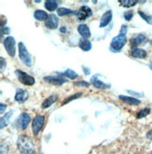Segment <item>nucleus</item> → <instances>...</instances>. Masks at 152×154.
I'll return each mask as SVG.
<instances>
[{
	"instance_id": "c756f323",
	"label": "nucleus",
	"mask_w": 152,
	"mask_h": 154,
	"mask_svg": "<svg viewBox=\"0 0 152 154\" xmlns=\"http://www.w3.org/2000/svg\"><path fill=\"white\" fill-rule=\"evenodd\" d=\"M75 86H80V87H86V88H87L89 86V84L85 82V81H81V82L75 83Z\"/></svg>"
},
{
	"instance_id": "bb28decb",
	"label": "nucleus",
	"mask_w": 152,
	"mask_h": 154,
	"mask_svg": "<svg viewBox=\"0 0 152 154\" xmlns=\"http://www.w3.org/2000/svg\"><path fill=\"white\" fill-rule=\"evenodd\" d=\"M139 15L140 16L145 20L147 23H148V24H150V25H152V16H149V15H146L144 12H142V11H139Z\"/></svg>"
},
{
	"instance_id": "2f4dec72",
	"label": "nucleus",
	"mask_w": 152,
	"mask_h": 154,
	"mask_svg": "<svg viewBox=\"0 0 152 154\" xmlns=\"http://www.w3.org/2000/svg\"><path fill=\"white\" fill-rule=\"evenodd\" d=\"M0 107H1V109H0V112H1V114H3L4 111H5L6 108H7V106H6V104H4V103H0Z\"/></svg>"
},
{
	"instance_id": "4be33fe9",
	"label": "nucleus",
	"mask_w": 152,
	"mask_h": 154,
	"mask_svg": "<svg viewBox=\"0 0 152 154\" xmlns=\"http://www.w3.org/2000/svg\"><path fill=\"white\" fill-rule=\"evenodd\" d=\"M145 41H146V37L145 36H144V35H138V36H136L135 38H132L131 43H132V46H134V47H135V46L143 43Z\"/></svg>"
},
{
	"instance_id": "423d86ee",
	"label": "nucleus",
	"mask_w": 152,
	"mask_h": 154,
	"mask_svg": "<svg viewBox=\"0 0 152 154\" xmlns=\"http://www.w3.org/2000/svg\"><path fill=\"white\" fill-rule=\"evenodd\" d=\"M91 15H92V11L89 7L87 6H83L80 8V10L77 11V14H76V17H77V20L79 22L85 21L86 19L89 18Z\"/></svg>"
},
{
	"instance_id": "5701e85b",
	"label": "nucleus",
	"mask_w": 152,
	"mask_h": 154,
	"mask_svg": "<svg viewBox=\"0 0 152 154\" xmlns=\"http://www.w3.org/2000/svg\"><path fill=\"white\" fill-rule=\"evenodd\" d=\"M13 114V111H10L8 114H6L4 117L1 118V119H0V125H1V129H3L4 127H6L8 125V123H9L10 121V118L12 116Z\"/></svg>"
},
{
	"instance_id": "aec40b11",
	"label": "nucleus",
	"mask_w": 152,
	"mask_h": 154,
	"mask_svg": "<svg viewBox=\"0 0 152 154\" xmlns=\"http://www.w3.org/2000/svg\"><path fill=\"white\" fill-rule=\"evenodd\" d=\"M57 6H58L57 2L54 1V0H47V1H45L44 3V7L46 8V10L50 11H54L57 10Z\"/></svg>"
},
{
	"instance_id": "6ab92c4d",
	"label": "nucleus",
	"mask_w": 152,
	"mask_h": 154,
	"mask_svg": "<svg viewBox=\"0 0 152 154\" xmlns=\"http://www.w3.org/2000/svg\"><path fill=\"white\" fill-rule=\"evenodd\" d=\"M56 100H57V96H56V95H52V96H50V97H48L47 99H45V100H44L43 103H42V104H41V107H42L43 109L48 108V107H50L53 103H56Z\"/></svg>"
},
{
	"instance_id": "0eeeda50",
	"label": "nucleus",
	"mask_w": 152,
	"mask_h": 154,
	"mask_svg": "<svg viewBox=\"0 0 152 154\" xmlns=\"http://www.w3.org/2000/svg\"><path fill=\"white\" fill-rule=\"evenodd\" d=\"M43 124H44V117L43 116H37L32 121V131H33L34 135H37L41 132Z\"/></svg>"
},
{
	"instance_id": "f257e3e1",
	"label": "nucleus",
	"mask_w": 152,
	"mask_h": 154,
	"mask_svg": "<svg viewBox=\"0 0 152 154\" xmlns=\"http://www.w3.org/2000/svg\"><path fill=\"white\" fill-rule=\"evenodd\" d=\"M17 147L22 154H36L35 144L26 135H22L18 138Z\"/></svg>"
},
{
	"instance_id": "ddd939ff",
	"label": "nucleus",
	"mask_w": 152,
	"mask_h": 154,
	"mask_svg": "<svg viewBox=\"0 0 152 154\" xmlns=\"http://www.w3.org/2000/svg\"><path fill=\"white\" fill-rule=\"evenodd\" d=\"M119 100H121L122 102H124L127 104H130V105H138L141 103V102L139 100L135 99V98H132V97H129V96H123V95H119L118 96Z\"/></svg>"
},
{
	"instance_id": "cd10ccee",
	"label": "nucleus",
	"mask_w": 152,
	"mask_h": 154,
	"mask_svg": "<svg viewBox=\"0 0 152 154\" xmlns=\"http://www.w3.org/2000/svg\"><path fill=\"white\" fill-rule=\"evenodd\" d=\"M82 95V93H76L75 95H72L71 97H69V98H67L66 100H64L63 101V103H62V104H66V103H68L69 102H71V100H74V99H77V98H79L80 96Z\"/></svg>"
},
{
	"instance_id": "393cba45",
	"label": "nucleus",
	"mask_w": 152,
	"mask_h": 154,
	"mask_svg": "<svg viewBox=\"0 0 152 154\" xmlns=\"http://www.w3.org/2000/svg\"><path fill=\"white\" fill-rule=\"evenodd\" d=\"M59 74H61L62 76L64 75V76L69 77L70 79H76V78L78 77V74L76 73L74 71H72V70H67L65 72H63V73H59Z\"/></svg>"
},
{
	"instance_id": "b1692460",
	"label": "nucleus",
	"mask_w": 152,
	"mask_h": 154,
	"mask_svg": "<svg viewBox=\"0 0 152 154\" xmlns=\"http://www.w3.org/2000/svg\"><path fill=\"white\" fill-rule=\"evenodd\" d=\"M119 4L123 7L130 8L137 4V1H136V0H121V1H119Z\"/></svg>"
},
{
	"instance_id": "4468645a",
	"label": "nucleus",
	"mask_w": 152,
	"mask_h": 154,
	"mask_svg": "<svg viewBox=\"0 0 152 154\" xmlns=\"http://www.w3.org/2000/svg\"><path fill=\"white\" fill-rule=\"evenodd\" d=\"M77 30H78V33L83 37V38H88L91 36L90 30H89V28H88V26L87 25L83 24V25L78 26Z\"/></svg>"
},
{
	"instance_id": "7ed1b4c3",
	"label": "nucleus",
	"mask_w": 152,
	"mask_h": 154,
	"mask_svg": "<svg viewBox=\"0 0 152 154\" xmlns=\"http://www.w3.org/2000/svg\"><path fill=\"white\" fill-rule=\"evenodd\" d=\"M126 34L120 33L117 36H116L115 38H113L111 42V49L115 52H118L120 49H122V47L125 45L126 43Z\"/></svg>"
},
{
	"instance_id": "9d476101",
	"label": "nucleus",
	"mask_w": 152,
	"mask_h": 154,
	"mask_svg": "<svg viewBox=\"0 0 152 154\" xmlns=\"http://www.w3.org/2000/svg\"><path fill=\"white\" fill-rule=\"evenodd\" d=\"M45 26L50 29H56L58 26V18L56 15L51 14L49 15L48 19L45 21Z\"/></svg>"
},
{
	"instance_id": "20e7f679",
	"label": "nucleus",
	"mask_w": 152,
	"mask_h": 154,
	"mask_svg": "<svg viewBox=\"0 0 152 154\" xmlns=\"http://www.w3.org/2000/svg\"><path fill=\"white\" fill-rule=\"evenodd\" d=\"M15 75L18 78V80L25 86H33L35 84V79L34 77L31 75L27 74L26 72H23L21 70H16L15 71Z\"/></svg>"
},
{
	"instance_id": "f8f14e48",
	"label": "nucleus",
	"mask_w": 152,
	"mask_h": 154,
	"mask_svg": "<svg viewBox=\"0 0 152 154\" xmlns=\"http://www.w3.org/2000/svg\"><path fill=\"white\" fill-rule=\"evenodd\" d=\"M112 20V11H107L101 18V23H100V27H105L110 24Z\"/></svg>"
},
{
	"instance_id": "f3484780",
	"label": "nucleus",
	"mask_w": 152,
	"mask_h": 154,
	"mask_svg": "<svg viewBox=\"0 0 152 154\" xmlns=\"http://www.w3.org/2000/svg\"><path fill=\"white\" fill-rule=\"evenodd\" d=\"M34 17L38 21H46L49 17V15L46 13V11H41V10H38L34 12Z\"/></svg>"
},
{
	"instance_id": "1a4fd4ad",
	"label": "nucleus",
	"mask_w": 152,
	"mask_h": 154,
	"mask_svg": "<svg viewBox=\"0 0 152 154\" xmlns=\"http://www.w3.org/2000/svg\"><path fill=\"white\" fill-rule=\"evenodd\" d=\"M44 81L51 83V84H54V85H57V86H60V85H63L64 83H66L67 79H65L61 74H58L56 76H45Z\"/></svg>"
},
{
	"instance_id": "7c9ffc66",
	"label": "nucleus",
	"mask_w": 152,
	"mask_h": 154,
	"mask_svg": "<svg viewBox=\"0 0 152 154\" xmlns=\"http://www.w3.org/2000/svg\"><path fill=\"white\" fill-rule=\"evenodd\" d=\"M4 68H6V62L4 61V58L1 57V72H4Z\"/></svg>"
},
{
	"instance_id": "c85d7f7f",
	"label": "nucleus",
	"mask_w": 152,
	"mask_h": 154,
	"mask_svg": "<svg viewBox=\"0 0 152 154\" xmlns=\"http://www.w3.org/2000/svg\"><path fill=\"white\" fill-rule=\"evenodd\" d=\"M133 16V12L132 11H127L124 13V18L127 20V21H131V19L132 18Z\"/></svg>"
},
{
	"instance_id": "2eb2a0df",
	"label": "nucleus",
	"mask_w": 152,
	"mask_h": 154,
	"mask_svg": "<svg viewBox=\"0 0 152 154\" xmlns=\"http://www.w3.org/2000/svg\"><path fill=\"white\" fill-rule=\"evenodd\" d=\"M91 83L94 87H96L97 88H100V89H105V88H110V85L108 84H105L102 81H100L97 79V76H93L91 78Z\"/></svg>"
},
{
	"instance_id": "a211bd4d",
	"label": "nucleus",
	"mask_w": 152,
	"mask_h": 154,
	"mask_svg": "<svg viewBox=\"0 0 152 154\" xmlns=\"http://www.w3.org/2000/svg\"><path fill=\"white\" fill-rule=\"evenodd\" d=\"M79 47L83 51L87 52V51L91 50L92 45H91V42L87 40V38H82V40L79 41Z\"/></svg>"
},
{
	"instance_id": "473e14b6",
	"label": "nucleus",
	"mask_w": 152,
	"mask_h": 154,
	"mask_svg": "<svg viewBox=\"0 0 152 154\" xmlns=\"http://www.w3.org/2000/svg\"><path fill=\"white\" fill-rule=\"evenodd\" d=\"M60 31H61V32H66V31H67V29H66V27L62 26L61 29H60Z\"/></svg>"
},
{
	"instance_id": "9b49d317",
	"label": "nucleus",
	"mask_w": 152,
	"mask_h": 154,
	"mask_svg": "<svg viewBox=\"0 0 152 154\" xmlns=\"http://www.w3.org/2000/svg\"><path fill=\"white\" fill-rule=\"evenodd\" d=\"M28 98V93L26 91L23 90L22 88H17L16 90V94H15V101L20 103H24Z\"/></svg>"
},
{
	"instance_id": "6e6552de",
	"label": "nucleus",
	"mask_w": 152,
	"mask_h": 154,
	"mask_svg": "<svg viewBox=\"0 0 152 154\" xmlns=\"http://www.w3.org/2000/svg\"><path fill=\"white\" fill-rule=\"evenodd\" d=\"M30 120V116L26 113H22L20 115V117L18 118V120H17V126H18V129L20 130H26L29 124Z\"/></svg>"
},
{
	"instance_id": "dca6fc26",
	"label": "nucleus",
	"mask_w": 152,
	"mask_h": 154,
	"mask_svg": "<svg viewBox=\"0 0 152 154\" xmlns=\"http://www.w3.org/2000/svg\"><path fill=\"white\" fill-rule=\"evenodd\" d=\"M132 57H135V58H146L147 52L143 49L133 47L132 50Z\"/></svg>"
},
{
	"instance_id": "f03ea898",
	"label": "nucleus",
	"mask_w": 152,
	"mask_h": 154,
	"mask_svg": "<svg viewBox=\"0 0 152 154\" xmlns=\"http://www.w3.org/2000/svg\"><path fill=\"white\" fill-rule=\"evenodd\" d=\"M18 47H19V57H20V59L22 60V62L25 65H26L27 67H31L32 65L31 56H30V54L28 53L25 44L23 42H20Z\"/></svg>"
},
{
	"instance_id": "412c9836",
	"label": "nucleus",
	"mask_w": 152,
	"mask_h": 154,
	"mask_svg": "<svg viewBox=\"0 0 152 154\" xmlns=\"http://www.w3.org/2000/svg\"><path fill=\"white\" fill-rule=\"evenodd\" d=\"M70 14H77V11H71L70 9H66V8H59L57 9V15L58 16H65V15H70Z\"/></svg>"
},
{
	"instance_id": "a878e982",
	"label": "nucleus",
	"mask_w": 152,
	"mask_h": 154,
	"mask_svg": "<svg viewBox=\"0 0 152 154\" xmlns=\"http://www.w3.org/2000/svg\"><path fill=\"white\" fill-rule=\"evenodd\" d=\"M149 112H150V109H149V108H145V109H143V110H141V111L137 114V116H136V118H137V119H143V118H145V117H147V116L149 114Z\"/></svg>"
},
{
	"instance_id": "39448f33",
	"label": "nucleus",
	"mask_w": 152,
	"mask_h": 154,
	"mask_svg": "<svg viewBox=\"0 0 152 154\" xmlns=\"http://www.w3.org/2000/svg\"><path fill=\"white\" fill-rule=\"evenodd\" d=\"M4 47L9 54L10 57H14L15 56V40L14 38L11 36L7 37L4 40Z\"/></svg>"
}]
</instances>
